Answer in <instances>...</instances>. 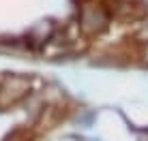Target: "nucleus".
Masks as SVG:
<instances>
[{
  "instance_id": "1",
  "label": "nucleus",
  "mask_w": 148,
  "mask_h": 141,
  "mask_svg": "<svg viewBox=\"0 0 148 141\" xmlns=\"http://www.w3.org/2000/svg\"><path fill=\"white\" fill-rule=\"evenodd\" d=\"M11 81H13V83H19L24 90H28V81H26V79H22V77H11V79H9V77H7V79H4V83L0 85V92H7V90L11 92ZM13 90H15V88H13ZM22 98H24V94L11 92V103H17V100H22Z\"/></svg>"
}]
</instances>
